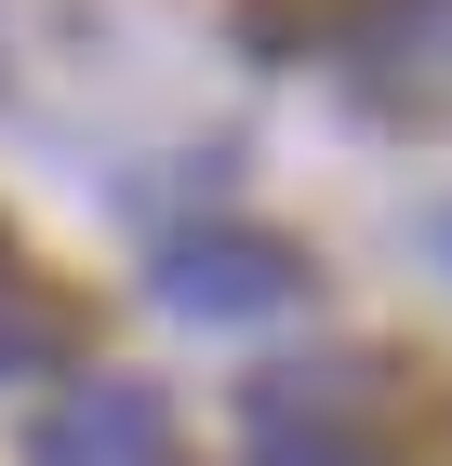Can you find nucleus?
<instances>
[{
	"label": "nucleus",
	"instance_id": "nucleus-4",
	"mask_svg": "<svg viewBox=\"0 0 452 466\" xmlns=\"http://www.w3.org/2000/svg\"><path fill=\"white\" fill-rule=\"evenodd\" d=\"M253 466H359V453H279V440H253Z\"/></svg>",
	"mask_w": 452,
	"mask_h": 466
},
{
	"label": "nucleus",
	"instance_id": "nucleus-1",
	"mask_svg": "<svg viewBox=\"0 0 452 466\" xmlns=\"http://www.w3.org/2000/svg\"><path fill=\"white\" fill-rule=\"evenodd\" d=\"M306 293V253L293 240H253V227H186L160 240V307L174 320H279Z\"/></svg>",
	"mask_w": 452,
	"mask_h": 466
},
{
	"label": "nucleus",
	"instance_id": "nucleus-5",
	"mask_svg": "<svg viewBox=\"0 0 452 466\" xmlns=\"http://www.w3.org/2000/svg\"><path fill=\"white\" fill-rule=\"evenodd\" d=\"M439 253H452V227H439Z\"/></svg>",
	"mask_w": 452,
	"mask_h": 466
},
{
	"label": "nucleus",
	"instance_id": "nucleus-3",
	"mask_svg": "<svg viewBox=\"0 0 452 466\" xmlns=\"http://www.w3.org/2000/svg\"><path fill=\"white\" fill-rule=\"evenodd\" d=\"M54 293L27 280V267H0V387H14V373H40V360H54Z\"/></svg>",
	"mask_w": 452,
	"mask_h": 466
},
{
	"label": "nucleus",
	"instance_id": "nucleus-2",
	"mask_svg": "<svg viewBox=\"0 0 452 466\" xmlns=\"http://www.w3.org/2000/svg\"><path fill=\"white\" fill-rule=\"evenodd\" d=\"M27 453L40 466H174V400L134 387V373H94L27 427Z\"/></svg>",
	"mask_w": 452,
	"mask_h": 466
}]
</instances>
